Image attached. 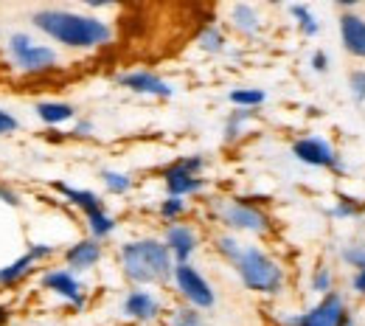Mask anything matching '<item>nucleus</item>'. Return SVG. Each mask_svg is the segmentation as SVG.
Listing matches in <instances>:
<instances>
[{"mask_svg": "<svg viewBox=\"0 0 365 326\" xmlns=\"http://www.w3.org/2000/svg\"><path fill=\"white\" fill-rule=\"evenodd\" d=\"M31 23L48 40L65 48L91 51V48L107 46L113 40L110 23H104L101 17H93V14L71 11V9H37L31 14Z\"/></svg>", "mask_w": 365, "mask_h": 326, "instance_id": "f257e3e1", "label": "nucleus"}, {"mask_svg": "<svg viewBox=\"0 0 365 326\" xmlns=\"http://www.w3.org/2000/svg\"><path fill=\"white\" fill-rule=\"evenodd\" d=\"M118 262L124 276L135 284H163V281H172V273H175V259L169 248L152 236L121 245Z\"/></svg>", "mask_w": 365, "mask_h": 326, "instance_id": "f03ea898", "label": "nucleus"}, {"mask_svg": "<svg viewBox=\"0 0 365 326\" xmlns=\"http://www.w3.org/2000/svg\"><path fill=\"white\" fill-rule=\"evenodd\" d=\"M230 265L236 268V276L242 279V284L253 292L278 295L284 290V268L256 245H242V250Z\"/></svg>", "mask_w": 365, "mask_h": 326, "instance_id": "7ed1b4c3", "label": "nucleus"}, {"mask_svg": "<svg viewBox=\"0 0 365 326\" xmlns=\"http://www.w3.org/2000/svg\"><path fill=\"white\" fill-rule=\"evenodd\" d=\"M9 59L14 62V68L20 73H29V76H40V73H48L59 65V54L56 48L46 46V43H37L31 34L26 31H14L9 37Z\"/></svg>", "mask_w": 365, "mask_h": 326, "instance_id": "20e7f679", "label": "nucleus"}, {"mask_svg": "<svg viewBox=\"0 0 365 326\" xmlns=\"http://www.w3.org/2000/svg\"><path fill=\"white\" fill-rule=\"evenodd\" d=\"M217 217L222 220V225H228L230 231H247V233H267L270 231V217L242 200H222L214 205Z\"/></svg>", "mask_w": 365, "mask_h": 326, "instance_id": "39448f33", "label": "nucleus"}, {"mask_svg": "<svg viewBox=\"0 0 365 326\" xmlns=\"http://www.w3.org/2000/svg\"><path fill=\"white\" fill-rule=\"evenodd\" d=\"M205 166V158L202 155H188V158H180L175 161L166 172H163V180H166V191L169 197H185V194H197L205 188V180L200 178Z\"/></svg>", "mask_w": 365, "mask_h": 326, "instance_id": "423d86ee", "label": "nucleus"}, {"mask_svg": "<svg viewBox=\"0 0 365 326\" xmlns=\"http://www.w3.org/2000/svg\"><path fill=\"white\" fill-rule=\"evenodd\" d=\"M172 281L178 284L180 295L188 301V307L194 310H214L217 304V292L214 287L205 281V276L194 268V265H175V273H172Z\"/></svg>", "mask_w": 365, "mask_h": 326, "instance_id": "0eeeda50", "label": "nucleus"}, {"mask_svg": "<svg viewBox=\"0 0 365 326\" xmlns=\"http://www.w3.org/2000/svg\"><path fill=\"white\" fill-rule=\"evenodd\" d=\"M40 284H43V290L53 292L56 298L68 301L76 310H85V304H88L85 284L76 279V273H71L68 268H51V270H46L40 276Z\"/></svg>", "mask_w": 365, "mask_h": 326, "instance_id": "6e6552de", "label": "nucleus"}, {"mask_svg": "<svg viewBox=\"0 0 365 326\" xmlns=\"http://www.w3.org/2000/svg\"><path fill=\"white\" fill-rule=\"evenodd\" d=\"M292 155H295L301 163H307V166L343 169V163H340L337 152L331 149V143H329V141H323V138H315V136L295 141V143H292Z\"/></svg>", "mask_w": 365, "mask_h": 326, "instance_id": "1a4fd4ad", "label": "nucleus"}, {"mask_svg": "<svg viewBox=\"0 0 365 326\" xmlns=\"http://www.w3.org/2000/svg\"><path fill=\"white\" fill-rule=\"evenodd\" d=\"M298 326H351V318L343 307V298L337 292H329V295H323L320 304H315L309 312L301 315Z\"/></svg>", "mask_w": 365, "mask_h": 326, "instance_id": "9d476101", "label": "nucleus"}, {"mask_svg": "<svg viewBox=\"0 0 365 326\" xmlns=\"http://www.w3.org/2000/svg\"><path fill=\"white\" fill-rule=\"evenodd\" d=\"M121 315L124 318H133V321H140V324H149L160 315V301L158 295H152L149 290L138 287V290H130L121 301Z\"/></svg>", "mask_w": 365, "mask_h": 326, "instance_id": "9b49d317", "label": "nucleus"}, {"mask_svg": "<svg viewBox=\"0 0 365 326\" xmlns=\"http://www.w3.org/2000/svg\"><path fill=\"white\" fill-rule=\"evenodd\" d=\"M118 85L138 96H155V98H172L175 96V88L166 79H160L158 73H149V71L124 73V76H118Z\"/></svg>", "mask_w": 365, "mask_h": 326, "instance_id": "f8f14e48", "label": "nucleus"}, {"mask_svg": "<svg viewBox=\"0 0 365 326\" xmlns=\"http://www.w3.org/2000/svg\"><path fill=\"white\" fill-rule=\"evenodd\" d=\"M163 245L169 248V253H172L175 265H185V262L194 256V250H197V245H200V236H197V231H194L191 225L172 223V225L166 228V239H163Z\"/></svg>", "mask_w": 365, "mask_h": 326, "instance_id": "ddd939ff", "label": "nucleus"}, {"mask_svg": "<svg viewBox=\"0 0 365 326\" xmlns=\"http://www.w3.org/2000/svg\"><path fill=\"white\" fill-rule=\"evenodd\" d=\"M101 242L98 239H79L76 245H71L68 250H65V265H68V270L73 273H82V270H91L96 268L98 262H101Z\"/></svg>", "mask_w": 365, "mask_h": 326, "instance_id": "4468645a", "label": "nucleus"}, {"mask_svg": "<svg viewBox=\"0 0 365 326\" xmlns=\"http://www.w3.org/2000/svg\"><path fill=\"white\" fill-rule=\"evenodd\" d=\"M340 37L349 54L365 59V20L357 14H343L340 17Z\"/></svg>", "mask_w": 365, "mask_h": 326, "instance_id": "2eb2a0df", "label": "nucleus"}, {"mask_svg": "<svg viewBox=\"0 0 365 326\" xmlns=\"http://www.w3.org/2000/svg\"><path fill=\"white\" fill-rule=\"evenodd\" d=\"M53 188H56L71 205H76L79 211H85V217H93V214H98V211H107L104 203H101V197L88 191V188H73V186H68V183H53Z\"/></svg>", "mask_w": 365, "mask_h": 326, "instance_id": "dca6fc26", "label": "nucleus"}, {"mask_svg": "<svg viewBox=\"0 0 365 326\" xmlns=\"http://www.w3.org/2000/svg\"><path fill=\"white\" fill-rule=\"evenodd\" d=\"M34 113H37V118L46 127H62V124H68V121L76 118V107L68 104V101H40L34 107Z\"/></svg>", "mask_w": 365, "mask_h": 326, "instance_id": "f3484780", "label": "nucleus"}, {"mask_svg": "<svg viewBox=\"0 0 365 326\" xmlns=\"http://www.w3.org/2000/svg\"><path fill=\"white\" fill-rule=\"evenodd\" d=\"M230 23H233V29H236L239 34H245V37H253V34H259V29H262V17H259V11H256L250 3H236V6L230 9Z\"/></svg>", "mask_w": 365, "mask_h": 326, "instance_id": "a211bd4d", "label": "nucleus"}, {"mask_svg": "<svg viewBox=\"0 0 365 326\" xmlns=\"http://www.w3.org/2000/svg\"><path fill=\"white\" fill-rule=\"evenodd\" d=\"M37 268V262L29 256V253H23L20 259H14L11 265H6V268H0V287H17L23 279H29L31 276V270Z\"/></svg>", "mask_w": 365, "mask_h": 326, "instance_id": "6ab92c4d", "label": "nucleus"}, {"mask_svg": "<svg viewBox=\"0 0 365 326\" xmlns=\"http://www.w3.org/2000/svg\"><path fill=\"white\" fill-rule=\"evenodd\" d=\"M228 98H230V104H236L239 110H256L259 104L267 101V93L259 91V88H236V91L228 93Z\"/></svg>", "mask_w": 365, "mask_h": 326, "instance_id": "aec40b11", "label": "nucleus"}, {"mask_svg": "<svg viewBox=\"0 0 365 326\" xmlns=\"http://www.w3.org/2000/svg\"><path fill=\"white\" fill-rule=\"evenodd\" d=\"M88 228H91V239H104V236H110V233L115 231V220L107 214V211H98V214H93L88 217Z\"/></svg>", "mask_w": 365, "mask_h": 326, "instance_id": "412c9836", "label": "nucleus"}, {"mask_svg": "<svg viewBox=\"0 0 365 326\" xmlns=\"http://www.w3.org/2000/svg\"><path fill=\"white\" fill-rule=\"evenodd\" d=\"M101 180H104L107 191H113V194H127L133 188V178L124 175V172H115V169H104L101 172Z\"/></svg>", "mask_w": 365, "mask_h": 326, "instance_id": "4be33fe9", "label": "nucleus"}, {"mask_svg": "<svg viewBox=\"0 0 365 326\" xmlns=\"http://www.w3.org/2000/svg\"><path fill=\"white\" fill-rule=\"evenodd\" d=\"M200 48L205 54H220L225 48V34L217 29V26H205L202 34H200Z\"/></svg>", "mask_w": 365, "mask_h": 326, "instance_id": "5701e85b", "label": "nucleus"}, {"mask_svg": "<svg viewBox=\"0 0 365 326\" xmlns=\"http://www.w3.org/2000/svg\"><path fill=\"white\" fill-rule=\"evenodd\" d=\"M289 14L298 20V26H301V31H304L307 37H315V34L320 31L318 17H315V14H312L307 6H292V9H289Z\"/></svg>", "mask_w": 365, "mask_h": 326, "instance_id": "b1692460", "label": "nucleus"}, {"mask_svg": "<svg viewBox=\"0 0 365 326\" xmlns=\"http://www.w3.org/2000/svg\"><path fill=\"white\" fill-rule=\"evenodd\" d=\"M169 326H205V318L200 315V310H194V307H178L175 312H172V318H169Z\"/></svg>", "mask_w": 365, "mask_h": 326, "instance_id": "393cba45", "label": "nucleus"}, {"mask_svg": "<svg viewBox=\"0 0 365 326\" xmlns=\"http://www.w3.org/2000/svg\"><path fill=\"white\" fill-rule=\"evenodd\" d=\"M250 110H236V113H230L228 121H225V141H236L242 136V130H245V124L250 121Z\"/></svg>", "mask_w": 365, "mask_h": 326, "instance_id": "a878e982", "label": "nucleus"}, {"mask_svg": "<svg viewBox=\"0 0 365 326\" xmlns=\"http://www.w3.org/2000/svg\"><path fill=\"white\" fill-rule=\"evenodd\" d=\"M340 256H343L346 265H351V268H357V270H365V242H351V245H346Z\"/></svg>", "mask_w": 365, "mask_h": 326, "instance_id": "bb28decb", "label": "nucleus"}, {"mask_svg": "<svg viewBox=\"0 0 365 326\" xmlns=\"http://www.w3.org/2000/svg\"><path fill=\"white\" fill-rule=\"evenodd\" d=\"M182 214H185V203H182L180 197H166V200L160 203V217H163L166 223H175Z\"/></svg>", "mask_w": 365, "mask_h": 326, "instance_id": "cd10ccee", "label": "nucleus"}, {"mask_svg": "<svg viewBox=\"0 0 365 326\" xmlns=\"http://www.w3.org/2000/svg\"><path fill=\"white\" fill-rule=\"evenodd\" d=\"M217 250H220L228 262H233V259H236V253L242 250V242H239L233 233H222V236H217Z\"/></svg>", "mask_w": 365, "mask_h": 326, "instance_id": "c85d7f7f", "label": "nucleus"}, {"mask_svg": "<svg viewBox=\"0 0 365 326\" xmlns=\"http://www.w3.org/2000/svg\"><path fill=\"white\" fill-rule=\"evenodd\" d=\"M312 290H315V292H326V295L331 292V270H329V268L320 265L318 270H315V276H312Z\"/></svg>", "mask_w": 365, "mask_h": 326, "instance_id": "c756f323", "label": "nucleus"}, {"mask_svg": "<svg viewBox=\"0 0 365 326\" xmlns=\"http://www.w3.org/2000/svg\"><path fill=\"white\" fill-rule=\"evenodd\" d=\"M26 253L40 265V262H46V259H51V256L56 253V248H53V245H46V242H31Z\"/></svg>", "mask_w": 365, "mask_h": 326, "instance_id": "7c9ffc66", "label": "nucleus"}, {"mask_svg": "<svg viewBox=\"0 0 365 326\" xmlns=\"http://www.w3.org/2000/svg\"><path fill=\"white\" fill-rule=\"evenodd\" d=\"M17 130H20L17 116L9 113V110H0V138H3V136H11V133H17Z\"/></svg>", "mask_w": 365, "mask_h": 326, "instance_id": "2f4dec72", "label": "nucleus"}, {"mask_svg": "<svg viewBox=\"0 0 365 326\" xmlns=\"http://www.w3.org/2000/svg\"><path fill=\"white\" fill-rule=\"evenodd\" d=\"M349 85H351L354 101H365V71H354V73L349 76Z\"/></svg>", "mask_w": 365, "mask_h": 326, "instance_id": "473e14b6", "label": "nucleus"}, {"mask_svg": "<svg viewBox=\"0 0 365 326\" xmlns=\"http://www.w3.org/2000/svg\"><path fill=\"white\" fill-rule=\"evenodd\" d=\"M71 136H76V138H91L93 121L91 118H76V121H73V133H71Z\"/></svg>", "mask_w": 365, "mask_h": 326, "instance_id": "72a5a7b5", "label": "nucleus"}, {"mask_svg": "<svg viewBox=\"0 0 365 326\" xmlns=\"http://www.w3.org/2000/svg\"><path fill=\"white\" fill-rule=\"evenodd\" d=\"M360 214V205H354L351 200H340V205L331 211V217H354Z\"/></svg>", "mask_w": 365, "mask_h": 326, "instance_id": "f704fd0d", "label": "nucleus"}, {"mask_svg": "<svg viewBox=\"0 0 365 326\" xmlns=\"http://www.w3.org/2000/svg\"><path fill=\"white\" fill-rule=\"evenodd\" d=\"M0 200H3V203H9L11 208H17V205H20V194H17L14 188H9L6 183H0Z\"/></svg>", "mask_w": 365, "mask_h": 326, "instance_id": "c9c22d12", "label": "nucleus"}, {"mask_svg": "<svg viewBox=\"0 0 365 326\" xmlns=\"http://www.w3.org/2000/svg\"><path fill=\"white\" fill-rule=\"evenodd\" d=\"M312 68H315L318 73H323V71L329 68V56H326L323 51H315V54H312Z\"/></svg>", "mask_w": 365, "mask_h": 326, "instance_id": "e433bc0d", "label": "nucleus"}, {"mask_svg": "<svg viewBox=\"0 0 365 326\" xmlns=\"http://www.w3.org/2000/svg\"><path fill=\"white\" fill-rule=\"evenodd\" d=\"M351 284H354V290H357L360 295H365V270H357V276L351 279Z\"/></svg>", "mask_w": 365, "mask_h": 326, "instance_id": "4c0bfd02", "label": "nucleus"}, {"mask_svg": "<svg viewBox=\"0 0 365 326\" xmlns=\"http://www.w3.org/2000/svg\"><path fill=\"white\" fill-rule=\"evenodd\" d=\"M9 318H11V310H9L6 304H0V326L9 324Z\"/></svg>", "mask_w": 365, "mask_h": 326, "instance_id": "58836bf2", "label": "nucleus"}]
</instances>
